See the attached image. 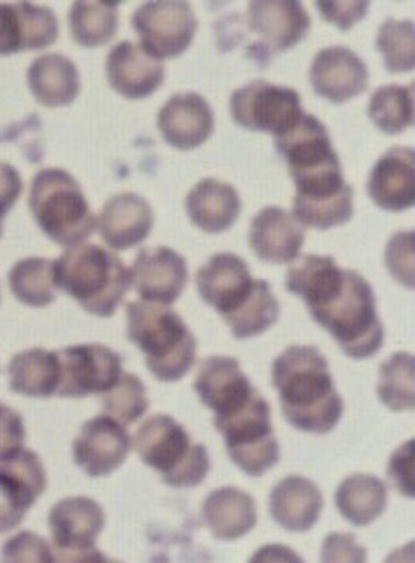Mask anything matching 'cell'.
<instances>
[{"instance_id": "9", "label": "cell", "mask_w": 415, "mask_h": 563, "mask_svg": "<svg viewBox=\"0 0 415 563\" xmlns=\"http://www.w3.org/2000/svg\"><path fill=\"white\" fill-rule=\"evenodd\" d=\"M293 180L296 187L293 218L303 228L332 230L352 220L355 189L346 183L341 163L329 164Z\"/></svg>"}, {"instance_id": "6", "label": "cell", "mask_w": 415, "mask_h": 563, "mask_svg": "<svg viewBox=\"0 0 415 563\" xmlns=\"http://www.w3.org/2000/svg\"><path fill=\"white\" fill-rule=\"evenodd\" d=\"M30 209L45 236L66 249L85 244L97 225L80 183L61 168H44L33 177Z\"/></svg>"}, {"instance_id": "29", "label": "cell", "mask_w": 415, "mask_h": 563, "mask_svg": "<svg viewBox=\"0 0 415 563\" xmlns=\"http://www.w3.org/2000/svg\"><path fill=\"white\" fill-rule=\"evenodd\" d=\"M201 512L209 531L220 541L242 539L258 522V510L253 496L232 486L213 489L205 498Z\"/></svg>"}, {"instance_id": "16", "label": "cell", "mask_w": 415, "mask_h": 563, "mask_svg": "<svg viewBox=\"0 0 415 563\" xmlns=\"http://www.w3.org/2000/svg\"><path fill=\"white\" fill-rule=\"evenodd\" d=\"M310 80L315 95L329 103L341 104L369 89L371 76L356 52L344 45H332L315 54Z\"/></svg>"}, {"instance_id": "27", "label": "cell", "mask_w": 415, "mask_h": 563, "mask_svg": "<svg viewBox=\"0 0 415 563\" xmlns=\"http://www.w3.org/2000/svg\"><path fill=\"white\" fill-rule=\"evenodd\" d=\"M194 391L203 406L222 415L246 400L256 387L248 379V375L239 369V363L234 356H208L201 361L197 377H194Z\"/></svg>"}, {"instance_id": "19", "label": "cell", "mask_w": 415, "mask_h": 563, "mask_svg": "<svg viewBox=\"0 0 415 563\" xmlns=\"http://www.w3.org/2000/svg\"><path fill=\"white\" fill-rule=\"evenodd\" d=\"M213 109L199 92H178L158 113V130L164 142L182 152L203 146L213 134Z\"/></svg>"}, {"instance_id": "21", "label": "cell", "mask_w": 415, "mask_h": 563, "mask_svg": "<svg viewBox=\"0 0 415 563\" xmlns=\"http://www.w3.org/2000/svg\"><path fill=\"white\" fill-rule=\"evenodd\" d=\"M274 146L287 163L291 178L307 175L327 164L340 163L326 125L310 113L296 119L287 132L274 137Z\"/></svg>"}, {"instance_id": "22", "label": "cell", "mask_w": 415, "mask_h": 563, "mask_svg": "<svg viewBox=\"0 0 415 563\" xmlns=\"http://www.w3.org/2000/svg\"><path fill=\"white\" fill-rule=\"evenodd\" d=\"M97 230L113 251H127L146 242L154 228V211L137 194L113 195L99 211Z\"/></svg>"}, {"instance_id": "31", "label": "cell", "mask_w": 415, "mask_h": 563, "mask_svg": "<svg viewBox=\"0 0 415 563\" xmlns=\"http://www.w3.org/2000/svg\"><path fill=\"white\" fill-rule=\"evenodd\" d=\"M389 492L377 475H348L336 489V508L355 527H369L385 515Z\"/></svg>"}, {"instance_id": "7", "label": "cell", "mask_w": 415, "mask_h": 563, "mask_svg": "<svg viewBox=\"0 0 415 563\" xmlns=\"http://www.w3.org/2000/svg\"><path fill=\"white\" fill-rule=\"evenodd\" d=\"M139 460L162 475L170 488H197L211 470L208 446L193 443L189 430L172 416H149L134 439Z\"/></svg>"}, {"instance_id": "34", "label": "cell", "mask_w": 415, "mask_h": 563, "mask_svg": "<svg viewBox=\"0 0 415 563\" xmlns=\"http://www.w3.org/2000/svg\"><path fill=\"white\" fill-rule=\"evenodd\" d=\"M54 261L44 256H31L19 261L9 273V287L13 296L30 306L45 308L56 301V285H54Z\"/></svg>"}, {"instance_id": "33", "label": "cell", "mask_w": 415, "mask_h": 563, "mask_svg": "<svg viewBox=\"0 0 415 563\" xmlns=\"http://www.w3.org/2000/svg\"><path fill=\"white\" fill-rule=\"evenodd\" d=\"M70 33L76 44L85 47H101L115 40L119 30V2L101 0H78L72 2Z\"/></svg>"}, {"instance_id": "26", "label": "cell", "mask_w": 415, "mask_h": 563, "mask_svg": "<svg viewBox=\"0 0 415 563\" xmlns=\"http://www.w3.org/2000/svg\"><path fill=\"white\" fill-rule=\"evenodd\" d=\"M270 517L291 533H307L317 525L324 510V494L312 479L289 475L270 492Z\"/></svg>"}, {"instance_id": "40", "label": "cell", "mask_w": 415, "mask_h": 563, "mask_svg": "<svg viewBox=\"0 0 415 563\" xmlns=\"http://www.w3.org/2000/svg\"><path fill=\"white\" fill-rule=\"evenodd\" d=\"M385 263L389 273L414 289V232H401L386 244Z\"/></svg>"}, {"instance_id": "30", "label": "cell", "mask_w": 415, "mask_h": 563, "mask_svg": "<svg viewBox=\"0 0 415 563\" xmlns=\"http://www.w3.org/2000/svg\"><path fill=\"white\" fill-rule=\"evenodd\" d=\"M27 85L35 101L44 107H66L80 95V75L75 62L64 54H44L31 62Z\"/></svg>"}, {"instance_id": "1", "label": "cell", "mask_w": 415, "mask_h": 563, "mask_svg": "<svg viewBox=\"0 0 415 563\" xmlns=\"http://www.w3.org/2000/svg\"><path fill=\"white\" fill-rule=\"evenodd\" d=\"M270 375L281 398L282 415L293 429L327 434L338 427L344 401L326 356L315 346H289L274 358Z\"/></svg>"}, {"instance_id": "36", "label": "cell", "mask_w": 415, "mask_h": 563, "mask_svg": "<svg viewBox=\"0 0 415 563\" xmlns=\"http://www.w3.org/2000/svg\"><path fill=\"white\" fill-rule=\"evenodd\" d=\"M414 356L395 353L379 371V400L393 412H405L415 408Z\"/></svg>"}, {"instance_id": "24", "label": "cell", "mask_w": 415, "mask_h": 563, "mask_svg": "<svg viewBox=\"0 0 415 563\" xmlns=\"http://www.w3.org/2000/svg\"><path fill=\"white\" fill-rule=\"evenodd\" d=\"M250 249L270 265H287L299 258L305 244V228L293 213L277 206L265 208L250 223Z\"/></svg>"}, {"instance_id": "38", "label": "cell", "mask_w": 415, "mask_h": 563, "mask_svg": "<svg viewBox=\"0 0 415 563\" xmlns=\"http://www.w3.org/2000/svg\"><path fill=\"white\" fill-rule=\"evenodd\" d=\"M99 398H101L104 415L117 420L119 424H123V427L134 424L148 412L149 401L146 386L142 384L139 377H135L132 373H123L119 377L117 384L111 389H106Z\"/></svg>"}, {"instance_id": "13", "label": "cell", "mask_w": 415, "mask_h": 563, "mask_svg": "<svg viewBox=\"0 0 415 563\" xmlns=\"http://www.w3.org/2000/svg\"><path fill=\"white\" fill-rule=\"evenodd\" d=\"M59 361L58 396L80 400L104 394L123 375V358L104 344H76L56 353Z\"/></svg>"}, {"instance_id": "28", "label": "cell", "mask_w": 415, "mask_h": 563, "mask_svg": "<svg viewBox=\"0 0 415 563\" xmlns=\"http://www.w3.org/2000/svg\"><path fill=\"white\" fill-rule=\"evenodd\" d=\"M187 213L205 234H222L236 223L242 213V199L229 183L203 178L187 195Z\"/></svg>"}, {"instance_id": "39", "label": "cell", "mask_w": 415, "mask_h": 563, "mask_svg": "<svg viewBox=\"0 0 415 563\" xmlns=\"http://www.w3.org/2000/svg\"><path fill=\"white\" fill-rule=\"evenodd\" d=\"M2 563H56V553L42 534L21 531L2 545Z\"/></svg>"}, {"instance_id": "46", "label": "cell", "mask_w": 415, "mask_h": 563, "mask_svg": "<svg viewBox=\"0 0 415 563\" xmlns=\"http://www.w3.org/2000/svg\"><path fill=\"white\" fill-rule=\"evenodd\" d=\"M248 563H305L295 549L281 543H272L258 549Z\"/></svg>"}, {"instance_id": "10", "label": "cell", "mask_w": 415, "mask_h": 563, "mask_svg": "<svg viewBox=\"0 0 415 563\" xmlns=\"http://www.w3.org/2000/svg\"><path fill=\"white\" fill-rule=\"evenodd\" d=\"M229 113L239 128L274 137L305 115L296 90L272 85L262 78L232 92Z\"/></svg>"}, {"instance_id": "20", "label": "cell", "mask_w": 415, "mask_h": 563, "mask_svg": "<svg viewBox=\"0 0 415 563\" xmlns=\"http://www.w3.org/2000/svg\"><path fill=\"white\" fill-rule=\"evenodd\" d=\"M162 59L149 56L142 45L121 42L106 56V80L111 89L130 101L148 99L162 87Z\"/></svg>"}, {"instance_id": "15", "label": "cell", "mask_w": 415, "mask_h": 563, "mask_svg": "<svg viewBox=\"0 0 415 563\" xmlns=\"http://www.w3.org/2000/svg\"><path fill=\"white\" fill-rule=\"evenodd\" d=\"M75 463L89 477H104L119 470L132 453V437L109 416H97L82 424L76 437Z\"/></svg>"}, {"instance_id": "43", "label": "cell", "mask_w": 415, "mask_h": 563, "mask_svg": "<svg viewBox=\"0 0 415 563\" xmlns=\"http://www.w3.org/2000/svg\"><path fill=\"white\" fill-rule=\"evenodd\" d=\"M315 7L319 9L322 16L327 23L340 27L341 31L352 30L360 19H364L369 13V2L358 0V2H326L319 0L315 2Z\"/></svg>"}, {"instance_id": "17", "label": "cell", "mask_w": 415, "mask_h": 563, "mask_svg": "<svg viewBox=\"0 0 415 563\" xmlns=\"http://www.w3.org/2000/svg\"><path fill=\"white\" fill-rule=\"evenodd\" d=\"M54 11L33 2H0V56L45 49L58 40Z\"/></svg>"}, {"instance_id": "12", "label": "cell", "mask_w": 415, "mask_h": 563, "mask_svg": "<svg viewBox=\"0 0 415 563\" xmlns=\"http://www.w3.org/2000/svg\"><path fill=\"white\" fill-rule=\"evenodd\" d=\"M248 27L256 37L253 56L267 64L307 37L312 16L296 0H254L248 4Z\"/></svg>"}, {"instance_id": "18", "label": "cell", "mask_w": 415, "mask_h": 563, "mask_svg": "<svg viewBox=\"0 0 415 563\" xmlns=\"http://www.w3.org/2000/svg\"><path fill=\"white\" fill-rule=\"evenodd\" d=\"M189 283L187 261L168 246L144 249L135 256L132 287L144 301L172 306Z\"/></svg>"}, {"instance_id": "45", "label": "cell", "mask_w": 415, "mask_h": 563, "mask_svg": "<svg viewBox=\"0 0 415 563\" xmlns=\"http://www.w3.org/2000/svg\"><path fill=\"white\" fill-rule=\"evenodd\" d=\"M23 194V178L13 164L0 163V218L15 208Z\"/></svg>"}, {"instance_id": "8", "label": "cell", "mask_w": 415, "mask_h": 563, "mask_svg": "<svg viewBox=\"0 0 415 563\" xmlns=\"http://www.w3.org/2000/svg\"><path fill=\"white\" fill-rule=\"evenodd\" d=\"M222 432L229 460L250 477H260L281 461V445L274 437L270 404L256 389L246 400L213 418Z\"/></svg>"}, {"instance_id": "44", "label": "cell", "mask_w": 415, "mask_h": 563, "mask_svg": "<svg viewBox=\"0 0 415 563\" xmlns=\"http://www.w3.org/2000/svg\"><path fill=\"white\" fill-rule=\"evenodd\" d=\"M414 441H407L393 453L389 463L393 486L407 498H414Z\"/></svg>"}, {"instance_id": "37", "label": "cell", "mask_w": 415, "mask_h": 563, "mask_svg": "<svg viewBox=\"0 0 415 563\" xmlns=\"http://www.w3.org/2000/svg\"><path fill=\"white\" fill-rule=\"evenodd\" d=\"M377 49L393 75H405L415 68V27L410 19H386L379 27Z\"/></svg>"}, {"instance_id": "47", "label": "cell", "mask_w": 415, "mask_h": 563, "mask_svg": "<svg viewBox=\"0 0 415 563\" xmlns=\"http://www.w3.org/2000/svg\"><path fill=\"white\" fill-rule=\"evenodd\" d=\"M56 563H121L113 558H106L97 548L80 549V551H56Z\"/></svg>"}, {"instance_id": "11", "label": "cell", "mask_w": 415, "mask_h": 563, "mask_svg": "<svg viewBox=\"0 0 415 563\" xmlns=\"http://www.w3.org/2000/svg\"><path fill=\"white\" fill-rule=\"evenodd\" d=\"M132 27L142 40V47L154 58L182 56L199 30L193 7L180 0L144 2L135 9Z\"/></svg>"}, {"instance_id": "42", "label": "cell", "mask_w": 415, "mask_h": 563, "mask_svg": "<svg viewBox=\"0 0 415 563\" xmlns=\"http://www.w3.org/2000/svg\"><path fill=\"white\" fill-rule=\"evenodd\" d=\"M369 553L352 533H329L322 545V563H367Z\"/></svg>"}, {"instance_id": "32", "label": "cell", "mask_w": 415, "mask_h": 563, "mask_svg": "<svg viewBox=\"0 0 415 563\" xmlns=\"http://www.w3.org/2000/svg\"><path fill=\"white\" fill-rule=\"evenodd\" d=\"M9 386L27 398H52L58 394L59 361L56 353L45 349H30L11 358Z\"/></svg>"}, {"instance_id": "49", "label": "cell", "mask_w": 415, "mask_h": 563, "mask_svg": "<svg viewBox=\"0 0 415 563\" xmlns=\"http://www.w3.org/2000/svg\"><path fill=\"white\" fill-rule=\"evenodd\" d=\"M0 236H2V218H0Z\"/></svg>"}, {"instance_id": "14", "label": "cell", "mask_w": 415, "mask_h": 563, "mask_svg": "<svg viewBox=\"0 0 415 563\" xmlns=\"http://www.w3.org/2000/svg\"><path fill=\"white\" fill-rule=\"evenodd\" d=\"M47 488L44 463L23 449L0 463V533L16 529Z\"/></svg>"}, {"instance_id": "4", "label": "cell", "mask_w": 415, "mask_h": 563, "mask_svg": "<svg viewBox=\"0 0 415 563\" xmlns=\"http://www.w3.org/2000/svg\"><path fill=\"white\" fill-rule=\"evenodd\" d=\"M127 339L146 356L149 373L164 384H177L197 361V339L170 306L130 301Z\"/></svg>"}, {"instance_id": "35", "label": "cell", "mask_w": 415, "mask_h": 563, "mask_svg": "<svg viewBox=\"0 0 415 563\" xmlns=\"http://www.w3.org/2000/svg\"><path fill=\"white\" fill-rule=\"evenodd\" d=\"M415 85H386L374 90L369 103V118L386 135H400L414 123Z\"/></svg>"}, {"instance_id": "48", "label": "cell", "mask_w": 415, "mask_h": 563, "mask_svg": "<svg viewBox=\"0 0 415 563\" xmlns=\"http://www.w3.org/2000/svg\"><path fill=\"white\" fill-rule=\"evenodd\" d=\"M385 563H414V541L407 543L405 548L395 549Z\"/></svg>"}, {"instance_id": "5", "label": "cell", "mask_w": 415, "mask_h": 563, "mask_svg": "<svg viewBox=\"0 0 415 563\" xmlns=\"http://www.w3.org/2000/svg\"><path fill=\"white\" fill-rule=\"evenodd\" d=\"M310 313L356 361L377 355L385 342V327L379 320L371 283L350 268H344L340 287Z\"/></svg>"}, {"instance_id": "25", "label": "cell", "mask_w": 415, "mask_h": 563, "mask_svg": "<svg viewBox=\"0 0 415 563\" xmlns=\"http://www.w3.org/2000/svg\"><path fill=\"white\" fill-rule=\"evenodd\" d=\"M49 529L56 551L97 548L104 529V510L87 496L64 498L49 510Z\"/></svg>"}, {"instance_id": "3", "label": "cell", "mask_w": 415, "mask_h": 563, "mask_svg": "<svg viewBox=\"0 0 415 563\" xmlns=\"http://www.w3.org/2000/svg\"><path fill=\"white\" fill-rule=\"evenodd\" d=\"M54 285L82 310L111 318L132 289V271L117 254L97 244H78L54 261Z\"/></svg>"}, {"instance_id": "2", "label": "cell", "mask_w": 415, "mask_h": 563, "mask_svg": "<svg viewBox=\"0 0 415 563\" xmlns=\"http://www.w3.org/2000/svg\"><path fill=\"white\" fill-rule=\"evenodd\" d=\"M197 291L217 310L237 341L267 332L279 316V299L272 287L254 279L248 263L237 254L211 256L208 265L197 271Z\"/></svg>"}, {"instance_id": "23", "label": "cell", "mask_w": 415, "mask_h": 563, "mask_svg": "<svg viewBox=\"0 0 415 563\" xmlns=\"http://www.w3.org/2000/svg\"><path fill=\"white\" fill-rule=\"evenodd\" d=\"M369 197L377 208L385 211H405L415 203V156L407 146H395L372 166L369 177Z\"/></svg>"}, {"instance_id": "41", "label": "cell", "mask_w": 415, "mask_h": 563, "mask_svg": "<svg viewBox=\"0 0 415 563\" xmlns=\"http://www.w3.org/2000/svg\"><path fill=\"white\" fill-rule=\"evenodd\" d=\"M25 422L23 416L11 406L0 404V463L11 460L19 451L25 449Z\"/></svg>"}]
</instances>
